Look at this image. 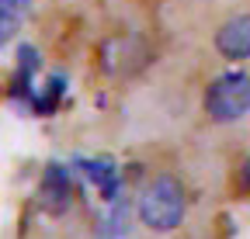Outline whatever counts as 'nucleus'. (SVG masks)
<instances>
[{
    "mask_svg": "<svg viewBox=\"0 0 250 239\" xmlns=\"http://www.w3.org/2000/svg\"><path fill=\"white\" fill-rule=\"evenodd\" d=\"M70 173L66 166H59V163H49L45 173H42V184H39V204L45 208L49 215H59V212H66V204H70Z\"/></svg>",
    "mask_w": 250,
    "mask_h": 239,
    "instance_id": "obj_3",
    "label": "nucleus"
},
{
    "mask_svg": "<svg viewBox=\"0 0 250 239\" xmlns=\"http://www.w3.org/2000/svg\"><path fill=\"white\" fill-rule=\"evenodd\" d=\"M59 97H62V80H59V76H52V80H49V94H45L42 101H35V111L49 114V111L56 108V101H59Z\"/></svg>",
    "mask_w": 250,
    "mask_h": 239,
    "instance_id": "obj_8",
    "label": "nucleus"
},
{
    "mask_svg": "<svg viewBox=\"0 0 250 239\" xmlns=\"http://www.w3.org/2000/svg\"><path fill=\"white\" fill-rule=\"evenodd\" d=\"M215 49L226 59H250V14H236L219 28Z\"/></svg>",
    "mask_w": 250,
    "mask_h": 239,
    "instance_id": "obj_4",
    "label": "nucleus"
},
{
    "mask_svg": "<svg viewBox=\"0 0 250 239\" xmlns=\"http://www.w3.org/2000/svg\"><path fill=\"white\" fill-rule=\"evenodd\" d=\"M243 181H247V187H250V160L243 163Z\"/></svg>",
    "mask_w": 250,
    "mask_h": 239,
    "instance_id": "obj_9",
    "label": "nucleus"
},
{
    "mask_svg": "<svg viewBox=\"0 0 250 239\" xmlns=\"http://www.w3.org/2000/svg\"><path fill=\"white\" fill-rule=\"evenodd\" d=\"M28 11H31V0H0V49L18 38Z\"/></svg>",
    "mask_w": 250,
    "mask_h": 239,
    "instance_id": "obj_6",
    "label": "nucleus"
},
{
    "mask_svg": "<svg viewBox=\"0 0 250 239\" xmlns=\"http://www.w3.org/2000/svg\"><path fill=\"white\" fill-rule=\"evenodd\" d=\"M205 111L219 125L240 122L250 111V73H243V70L219 73L205 91Z\"/></svg>",
    "mask_w": 250,
    "mask_h": 239,
    "instance_id": "obj_2",
    "label": "nucleus"
},
{
    "mask_svg": "<svg viewBox=\"0 0 250 239\" xmlns=\"http://www.w3.org/2000/svg\"><path fill=\"white\" fill-rule=\"evenodd\" d=\"M39 70V52L31 45H21L18 52V76H14V97H28L31 101V73Z\"/></svg>",
    "mask_w": 250,
    "mask_h": 239,
    "instance_id": "obj_7",
    "label": "nucleus"
},
{
    "mask_svg": "<svg viewBox=\"0 0 250 239\" xmlns=\"http://www.w3.org/2000/svg\"><path fill=\"white\" fill-rule=\"evenodd\" d=\"M184 212H188V194H184L181 181L170 173H160L139 198V219L153 232L177 229L184 222Z\"/></svg>",
    "mask_w": 250,
    "mask_h": 239,
    "instance_id": "obj_1",
    "label": "nucleus"
},
{
    "mask_svg": "<svg viewBox=\"0 0 250 239\" xmlns=\"http://www.w3.org/2000/svg\"><path fill=\"white\" fill-rule=\"evenodd\" d=\"M80 170H83L87 181L101 191L104 201H115V194H118V170H115L111 160H80Z\"/></svg>",
    "mask_w": 250,
    "mask_h": 239,
    "instance_id": "obj_5",
    "label": "nucleus"
}]
</instances>
